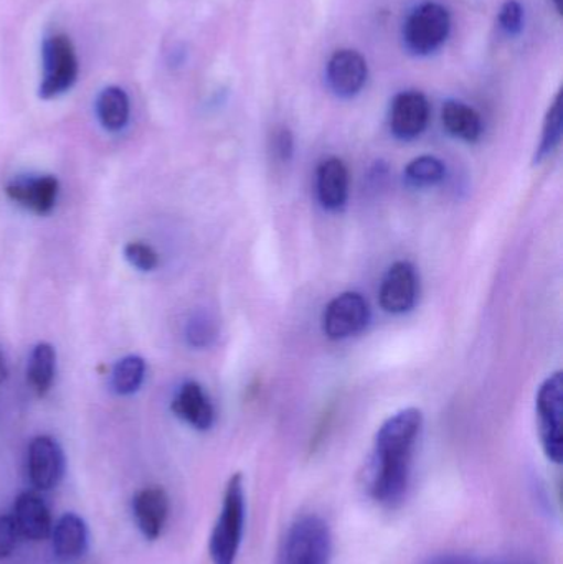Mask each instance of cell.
<instances>
[{"instance_id":"6da1fadb","label":"cell","mask_w":563,"mask_h":564,"mask_svg":"<svg viewBox=\"0 0 563 564\" xmlns=\"http://www.w3.org/2000/svg\"><path fill=\"white\" fill-rule=\"evenodd\" d=\"M422 427V411L407 408L390 416L377 431L367 473V492L373 502L386 509H396L405 500Z\"/></svg>"},{"instance_id":"7a4b0ae2","label":"cell","mask_w":563,"mask_h":564,"mask_svg":"<svg viewBox=\"0 0 563 564\" xmlns=\"http://www.w3.org/2000/svg\"><path fill=\"white\" fill-rule=\"evenodd\" d=\"M247 522V494L240 473L234 474L225 486L220 512L208 540L212 564H237Z\"/></svg>"},{"instance_id":"3957f363","label":"cell","mask_w":563,"mask_h":564,"mask_svg":"<svg viewBox=\"0 0 563 564\" xmlns=\"http://www.w3.org/2000/svg\"><path fill=\"white\" fill-rule=\"evenodd\" d=\"M333 536L320 516L307 513L288 530L284 564H331Z\"/></svg>"},{"instance_id":"277c9868","label":"cell","mask_w":563,"mask_h":564,"mask_svg":"<svg viewBox=\"0 0 563 564\" xmlns=\"http://www.w3.org/2000/svg\"><path fill=\"white\" fill-rule=\"evenodd\" d=\"M535 411H538L539 436H541L545 457L551 463L561 464L563 457V377L561 371L551 375L539 388Z\"/></svg>"},{"instance_id":"5b68a950","label":"cell","mask_w":563,"mask_h":564,"mask_svg":"<svg viewBox=\"0 0 563 564\" xmlns=\"http://www.w3.org/2000/svg\"><path fill=\"white\" fill-rule=\"evenodd\" d=\"M43 75L40 96L43 99L63 95L78 78V56L72 40L53 35L43 43Z\"/></svg>"},{"instance_id":"8992f818","label":"cell","mask_w":563,"mask_h":564,"mask_svg":"<svg viewBox=\"0 0 563 564\" xmlns=\"http://www.w3.org/2000/svg\"><path fill=\"white\" fill-rule=\"evenodd\" d=\"M452 19L445 7L435 2L422 3L410 13L405 23V42L419 55L435 52L448 39Z\"/></svg>"},{"instance_id":"52a82bcc","label":"cell","mask_w":563,"mask_h":564,"mask_svg":"<svg viewBox=\"0 0 563 564\" xmlns=\"http://www.w3.org/2000/svg\"><path fill=\"white\" fill-rule=\"evenodd\" d=\"M370 308L359 292H343L327 304L323 315V330L331 340H346L359 334L369 324Z\"/></svg>"},{"instance_id":"ba28073f","label":"cell","mask_w":563,"mask_h":564,"mask_svg":"<svg viewBox=\"0 0 563 564\" xmlns=\"http://www.w3.org/2000/svg\"><path fill=\"white\" fill-rule=\"evenodd\" d=\"M26 469L30 484L36 490L48 492L56 489L66 473V457L62 446L53 437H35L30 443Z\"/></svg>"},{"instance_id":"9c48e42d","label":"cell","mask_w":563,"mask_h":564,"mask_svg":"<svg viewBox=\"0 0 563 564\" xmlns=\"http://www.w3.org/2000/svg\"><path fill=\"white\" fill-rule=\"evenodd\" d=\"M419 297V276L409 261H397L387 271L380 284V305L389 314L400 315L412 311Z\"/></svg>"},{"instance_id":"30bf717a","label":"cell","mask_w":563,"mask_h":564,"mask_svg":"<svg viewBox=\"0 0 563 564\" xmlns=\"http://www.w3.org/2000/svg\"><path fill=\"white\" fill-rule=\"evenodd\" d=\"M430 122V102L419 91L400 93L390 108V129L397 139L413 141L425 132Z\"/></svg>"},{"instance_id":"8fae6325","label":"cell","mask_w":563,"mask_h":564,"mask_svg":"<svg viewBox=\"0 0 563 564\" xmlns=\"http://www.w3.org/2000/svg\"><path fill=\"white\" fill-rule=\"evenodd\" d=\"M171 503L162 487H145L132 497V517L148 542L161 539L167 525Z\"/></svg>"},{"instance_id":"7c38bea8","label":"cell","mask_w":563,"mask_h":564,"mask_svg":"<svg viewBox=\"0 0 563 564\" xmlns=\"http://www.w3.org/2000/svg\"><path fill=\"white\" fill-rule=\"evenodd\" d=\"M369 68L366 58L356 50H339L327 63V83L340 98L359 95L366 85Z\"/></svg>"},{"instance_id":"4fadbf2b","label":"cell","mask_w":563,"mask_h":564,"mask_svg":"<svg viewBox=\"0 0 563 564\" xmlns=\"http://www.w3.org/2000/svg\"><path fill=\"white\" fill-rule=\"evenodd\" d=\"M12 519L19 530L20 539L43 542L52 535V513L42 497L36 494L23 492L17 497Z\"/></svg>"},{"instance_id":"5bb4252c","label":"cell","mask_w":563,"mask_h":564,"mask_svg":"<svg viewBox=\"0 0 563 564\" xmlns=\"http://www.w3.org/2000/svg\"><path fill=\"white\" fill-rule=\"evenodd\" d=\"M50 539H52L53 555L59 562H76L89 550L88 525L82 517L73 512L65 513L53 523Z\"/></svg>"},{"instance_id":"9a60e30c","label":"cell","mask_w":563,"mask_h":564,"mask_svg":"<svg viewBox=\"0 0 563 564\" xmlns=\"http://www.w3.org/2000/svg\"><path fill=\"white\" fill-rule=\"evenodd\" d=\"M349 171L340 159L331 158L317 167L316 187L321 205L326 210L339 212L349 198Z\"/></svg>"},{"instance_id":"2e32d148","label":"cell","mask_w":563,"mask_h":564,"mask_svg":"<svg viewBox=\"0 0 563 564\" xmlns=\"http://www.w3.org/2000/svg\"><path fill=\"white\" fill-rule=\"evenodd\" d=\"M7 195L17 204L30 208L35 214L46 215L55 207L58 181L52 175L39 178H17L7 185Z\"/></svg>"},{"instance_id":"e0dca14e","label":"cell","mask_w":563,"mask_h":564,"mask_svg":"<svg viewBox=\"0 0 563 564\" xmlns=\"http://www.w3.org/2000/svg\"><path fill=\"white\" fill-rule=\"evenodd\" d=\"M172 411L197 431H208L215 423L214 404L195 381H187L178 390L177 397L172 401Z\"/></svg>"},{"instance_id":"ac0fdd59","label":"cell","mask_w":563,"mask_h":564,"mask_svg":"<svg viewBox=\"0 0 563 564\" xmlns=\"http://www.w3.org/2000/svg\"><path fill=\"white\" fill-rule=\"evenodd\" d=\"M442 121L446 131L462 141L476 142L481 138V116L465 102L446 101L443 106Z\"/></svg>"},{"instance_id":"d6986e66","label":"cell","mask_w":563,"mask_h":564,"mask_svg":"<svg viewBox=\"0 0 563 564\" xmlns=\"http://www.w3.org/2000/svg\"><path fill=\"white\" fill-rule=\"evenodd\" d=\"M98 118L108 131H119L128 124L129 98L124 89L109 86L99 95Z\"/></svg>"},{"instance_id":"ffe728a7","label":"cell","mask_w":563,"mask_h":564,"mask_svg":"<svg viewBox=\"0 0 563 564\" xmlns=\"http://www.w3.org/2000/svg\"><path fill=\"white\" fill-rule=\"evenodd\" d=\"M56 355L50 344H39L32 351L29 365V380L33 390L43 397L55 378Z\"/></svg>"},{"instance_id":"44dd1931","label":"cell","mask_w":563,"mask_h":564,"mask_svg":"<svg viewBox=\"0 0 563 564\" xmlns=\"http://www.w3.org/2000/svg\"><path fill=\"white\" fill-rule=\"evenodd\" d=\"M563 128V109H562V93L555 96L554 102L549 108L548 116H545L544 129H542L541 144L535 151L534 162L544 161L545 158L552 154L561 144Z\"/></svg>"},{"instance_id":"7402d4cb","label":"cell","mask_w":563,"mask_h":564,"mask_svg":"<svg viewBox=\"0 0 563 564\" xmlns=\"http://www.w3.org/2000/svg\"><path fill=\"white\" fill-rule=\"evenodd\" d=\"M446 169L440 159L433 155H420L405 169V181L413 187H432L445 178Z\"/></svg>"},{"instance_id":"603a6c76","label":"cell","mask_w":563,"mask_h":564,"mask_svg":"<svg viewBox=\"0 0 563 564\" xmlns=\"http://www.w3.org/2000/svg\"><path fill=\"white\" fill-rule=\"evenodd\" d=\"M145 375V364L141 357H126L112 371V388L118 394H131L139 390Z\"/></svg>"},{"instance_id":"cb8c5ba5","label":"cell","mask_w":563,"mask_h":564,"mask_svg":"<svg viewBox=\"0 0 563 564\" xmlns=\"http://www.w3.org/2000/svg\"><path fill=\"white\" fill-rule=\"evenodd\" d=\"M215 324L207 315H197L188 322L187 338L192 347H208L215 340Z\"/></svg>"},{"instance_id":"d4e9b609","label":"cell","mask_w":563,"mask_h":564,"mask_svg":"<svg viewBox=\"0 0 563 564\" xmlns=\"http://www.w3.org/2000/svg\"><path fill=\"white\" fill-rule=\"evenodd\" d=\"M124 257L132 267L144 273L154 271L159 264L158 253L144 243H129L124 248Z\"/></svg>"},{"instance_id":"484cf974","label":"cell","mask_w":563,"mask_h":564,"mask_svg":"<svg viewBox=\"0 0 563 564\" xmlns=\"http://www.w3.org/2000/svg\"><path fill=\"white\" fill-rule=\"evenodd\" d=\"M501 29L509 35H518L524 25V9L518 0H508L499 12Z\"/></svg>"},{"instance_id":"4316f807","label":"cell","mask_w":563,"mask_h":564,"mask_svg":"<svg viewBox=\"0 0 563 564\" xmlns=\"http://www.w3.org/2000/svg\"><path fill=\"white\" fill-rule=\"evenodd\" d=\"M20 535L12 516H0V560L9 558L19 546Z\"/></svg>"},{"instance_id":"83f0119b","label":"cell","mask_w":563,"mask_h":564,"mask_svg":"<svg viewBox=\"0 0 563 564\" xmlns=\"http://www.w3.org/2000/svg\"><path fill=\"white\" fill-rule=\"evenodd\" d=\"M429 564H508L485 562L476 556L462 555V553H446V555L435 556Z\"/></svg>"},{"instance_id":"f1b7e54d","label":"cell","mask_w":563,"mask_h":564,"mask_svg":"<svg viewBox=\"0 0 563 564\" xmlns=\"http://www.w3.org/2000/svg\"><path fill=\"white\" fill-rule=\"evenodd\" d=\"M294 151V139L290 129H280L277 134V152L283 161H290Z\"/></svg>"},{"instance_id":"f546056e","label":"cell","mask_w":563,"mask_h":564,"mask_svg":"<svg viewBox=\"0 0 563 564\" xmlns=\"http://www.w3.org/2000/svg\"><path fill=\"white\" fill-rule=\"evenodd\" d=\"M7 378V365L6 361H3L2 355H0V383H3Z\"/></svg>"},{"instance_id":"4dcf8cb0","label":"cell","mask_w":563,"mask_h":564,"mask_svg":"<svg viewBox=\"0 0 563 564\" xmlns=\"http://www.w3.org/2000/svg\"><path fill=\"white\" fill-rule=\"evenodd\" d=\"M555 6V10H557L559 15H562L563 13V0H552Z\"/></svg>"}]
</instances>
